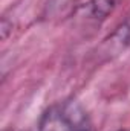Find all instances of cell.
Masks as SVG:
<instances>
[{"instance_id":"3","label":"cell","mask_w":130,"mask_h":131,"mask_svg":"<svg viewBox=\"0 0 130 131\" xmlns=\"http://www.w3.org/2000/svg\"><path fill=\"white\" fill-rule=\"evenodd\" d=\"M77 131H89L87 128H80V130H77Z\"/></svg>"},{"instance_id":"4","label":"cell","mask_w":130,"mask_h":131,"mask_svg":"<svg viewBox=\"0 0 130 131\" xmlns=\"http://www.w3.org/2000/svg\"><path fill=\"white\" fill-rule=\"evenodd\" d=\"M119 131H130V130H127V128H126V130H119Z\"/></svg>"},{"instance_id":"1","label":"cell","mask_w":130,"mask_h":131,"mask_svg":"<svg viewBox=\"0 0 130 131\" xmlns=\"http://www.w3.org/2000/svg\"><path fill=\"white\" fill-rule=\"evenodd\" d=\"M84 124L83 111L73 104H55L38 121V131H77Z\"/></svg>"},{"instance_id":"2","label":"cell","mask_w":130,"mask_h":131,"mask_svg":"<svg viewBox=\"0 0 130 131\" xmlns=\"http://www.w3.org/2000/svg\"><path fill=\"white\" fill-rule=\"evenodd\" d=\"M119 0H90L87 3V9H89V15L94 20H106L116 8Z\"/></svg>"}]
</instances>
